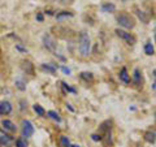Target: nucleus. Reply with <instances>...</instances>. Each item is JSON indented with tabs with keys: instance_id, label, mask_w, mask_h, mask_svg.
<instances>
[{
	"instance_id": "f257e3e1",
	"label": "nucleus",
	"mask_w": 156,
	"mask_h": 147,
	"mask_svg": "<svg viewBox=\"0 0 156 147\" xmlns=\"http://www.w3.org/2000/svg\"><path fill=\"white\" fill-rule=\"evenodd\" d=\"M91 52V41L89 34L82 31L80 35V53L82 57H87Z\"/></svg>"
},
{
	"instance_id": "f03ea898",
	"label": "nucleus",
	"mask_w": 156,
	"mask_h": 147,
	"mask_svg": "<svg viewBox=\"0 0 156 147\" xmlns=\"http://www.w3.org/2000/svg\"><path fill=\"white\" fill-rule=\"evenodd\" d=\"M116 20H117V22L120 23V26H122L125 29H133L135 26V22H134L133 17H131L130 14L125 13V12H121L120 14H117Z\"/></svg>"
},
{
	"instance_id": "7ed1b4c3",
	"label": "nucleus",
	"mask_w": 156,
	"mask_h": 147,
	"mask_svg": "<svg viewBox=\"0 0 156 147\" xmlns=\"http://www.w3.org/2000/svg\"><path fill=\"white\" fill-rule=\"evenodd\" d=\"M116 34H117V37L124 39L128 45H131V46L135 45L136 39H135V37L133 35V34H130L129 31H125V30H122V29H116Z\"/></svg>"
},
{
	"instance_id": "20e7f679",
	"label": "nucleus",
	"mask_w": 156,
	"mask_h": 147,
	"mask_svg": "<svg viewBox=\"0 0 156 147\" xmlns=\"http://www.w3.org/2000/svg\"><path fill=\"white\" fill-rule=\"evenodd\" d=\"M34 134V126L31 124V121L23 120L22 121V137H31Z\"/></svg>"
},
{
	"instance_id": "39448f33",
	"label": "nucleus",
	"mask_w": 156,
	"mask_h": 147,
	"mask_svg": "<svg viewBox=\"0 0 156 147\" xmlns=\"http://www.w3.org/2000/svg\"><path fill=\"white\" fill-rule=\"evenodd\" d=\"M43 43H44V47L47 48V50L55 51L56 43H55V41H53V39H52L50 35H44V37H43Z\"/></svg>"
},
{
	"instance_id": "423d86ee",
	"label": "nucleus",
	"mask_w": 156,
	"mask_h": 147,
	"mask_svg": "<svg viewBox=\"0 0 156 147\" xmlns=\"http://www.w3.org/2000/svg\"><path fill=\"white\" fill-rule=\"evenodd\" d=\"M12 112V104L9 102H2L0 103V116L9 115Z\"/></svg>"
},
{
	"instance_id": "0eeeda50",
	"label": "nucleus",
	"mask_w": 156,
	"mask_h": 147,
	"mask_svg": "<svg viewBox=\"0 0 156 147\" xmlns=\"http://www.w3.org/2000/svg\"><path fill=\"white\" fill-rule=\"evenodd\" d=\"M119 77H120V80L125 83V85H130V81H131V80H130V76H129L128 69H126V68H122V69L120 70Z\"/></svg>"
},
{
	"instance_id": "6e6552de",
	"label": "nucleus",
	"mask_w": 156,
	"mask_h": 147,
	"mask_svg": "<svg viewBox=\"0 0 156 147\" xmlns=\"http://www.w3.org/2000/svg\"><path fill=\"white\" fill-rule=\"evenodd\" d=\"M133 83L135 86H139L142 85V74H140V70L138 68L134 69V73H133Z\"/></svg>"
},
{
	"instance_id": "1a4fd4ad",
	"label": "nucleus",
	"mask_w": 156,
	"mask_h": 147,
	"mask_svg": "<svg viewBox=\"0 0 156 147\" xmlns=\"http://www.w3.org/2000/svg\"><path fill=\"white\" fill-rule=\"evenodd\" d=\"M2 125H3V128L5 130H8V131H16V129H17L16 125H14L11 120H3Z\"/></svg>"
},
{
	"instance_id": "9d476101",
	"label": "nucleus",
	"mask_w": 156,
	"mask_h": 147,
	"mask_svg": "<svg viewBox=\"0 0 156 147\" xmlns=\"http://www.w3.org/2000/svg\"><path fill=\"white\" fill-rule=\"evenodd\" d=\"M115 11H116V5L113 3H104L101 5V12H104V13H111Z\"/></svg>"
},
{
	"instance_id": "9b49d317",
	"label": "nucleus",
	"mask_w": 156,
	"mask_h": 147,
	"mask_svg": "<svg viewBox=\"0 0 156 147\" xmlns=\"http://www.w3.org/2000/svg\"><path fill=\"white\" fill-rule=\"evenodd\" d=\"M74 14H73L72 12H68V11H62V12H58L56 14V20L57 21H62V20H65V18H70L73 17Z\"/></svg>"
},
{
	"instance_id": "f8f14e48",
	"label": "nucleus",
	"mask_w": 156,
	"mask_h": 147,
	"mask_svg": "<svg viewBox=\"0 0 156 147\" xmlns=\"http://www.w3.org/2000/svg\"><path fill=\"white\" fill-rule=\"evenodd\" d=\"M0 143L5 145V146H11L13 143V139L9 135H0Z\"/></svg>"
},
{
	"instance_id": "ddd939ff",
	"label": "nucleus",
	"mask_w": 156,
	"mask_h": 147,
	"mask_svg": "<svg viewBox=\"0 0 156 147\" xmlns=\"http://www.w3.org/2000/svg\"><path fill=\"white\" fill-rule=\"evenodd\" d=\"M144 139L147 142H150V143H155L156 134L154 133V131H146V133H144Z\"/></svg>"
},
{
	"instance_id": "4468645a",
	"label": "nucleus",
	"mask_w": 156,
	"mask_h": 147,
	"mask_svg": "<svg viewBox=\"0 0 156 147\" xmlns=\"http://www.w3.org/2000/svg\"><path fill=\"white\" fill-rule=\"evenodd\" d=\"M42 69L43 70H46L48 73H51V74H55L56 73V66L55 65H52V64H42Z\"/></svg>"
},
{
	"instance_id": "2eb2a0df",
	"label": "nucleus",
	"mask_w": 156,
	"mask_h": 147,
	"mask_svg": "<svg viewBox=\"0 0 156 147\" xmlns=\"http://www.w3.org/2000/svg\"><path fill=\"white\" fill-rule=\"evenodd\" d=\"M47 116L50 117V119L57 121V122H61V117H60V115H58L56 111H48L47 112Z\"/></svg>"
},
{
	"instance_id": "dca6fc26",
	"label": "nucleus",
	"mask_w": 156,
	"mask_h": 147,
	"mask_svg": "<svg viewBox=\"0 0 156 147\" xmlns=\"http://www.w3.org/2000/svg\"><path fill=\"white\" fill-rule=\"evenodd\" d=\"M33 109H34V112H35L38 116H44V115H46L44 108H43L42 106H39V104H34V106H33Z\"/></svg>"
},
{
	"instance_id": "f3484780",
	"label": "nucleus",
	"mask_w": 156,
	"mask_h": 147,
	"mask_svg": "<svg viewBox=\"0 0 156 147\" xmlns=\"http://www.w3.org/2000/svg\"><path fill=\"white\" fill-rule=\"evenodd\" d=\"M60 145H61V147H72L70 142H69V138H68L66 135H61L60 137Z\"/></svg>"
},
{
	"instance_id": "a211bd4d",
	"label": "nucleus",
	"mask_w": 156,
	"mask_h": 147,
	"mask_svg": "<svg viewBox=\"0 0 156 147\" xmlns=\"http://www.w3.org/2000/svg\"><path fill=\"white\" fill-rule=\"evenodd\" d=\"M144 53L148 56H152L154 55V46L151 43H146L144 45Z\"/></svg>"
},
{
	"instance_id": "6ab92c4d",
	"label": "nucleus",
	"mask_w": 156,
	"mask_h": 147,
	"mask_svg": "<svg viewBox=\"0 0 156 147\" xmlns=\"http://www.w3.org/2000/svg\"><path fill=\"white\" fill-rule=\"evenodd\" d=\"M80 76H81L82 80H85V81H92V78H94L92 73H90V72H82Z\"/></svg>"
},
{
	"instance_id": "aec40b11",
	"label": "nucleus",
	"mask_w": 156,
	"mask_h": 147,
	"mask_svg": "<svg viewBox=\"0 0 156 147\" xmlns=\"http://www.w3.org/2000/svg\"><path fill=\"white\" fill-rule=\"evenodd\" d=\"M135 13H136V16H138V18H139V20H142V21H143L144 23H147V21H148V17L144 14V12L139 11V9H136V12H135Z\"/></svg>"
},
{
	"instance_id": "412c9836",
	"label": "nucleus",
	"mask_w": 156,
	"mask_h": 147,
	"mask_svg": "<svg viewBox=\"0 0 156 147\" xmlns=\"http://www.w3.org/2000/svg\"><path fill=\"white\" fill-rule=\"evenodd\" d=\"M16 146L17 147H27V142L23 139V138H18L16 141Z\"/></svg>"
},
{
	"instance_id": "4be33fe9",
	"label": "nucleus",
	"mask_w": 156,
	"mask_h": 147,
	"mask_svg": "<svg viewBox=\"0 0 156 147\" xmlns=\"http://www.w3.org/2000/svg\"><path fill=\"white\" fill-rule=\"evenodd\" d=\"M61 85H62V87H64V89H65L68 92H73V94H76V89H73V87H70L66 82H61Z\"/></svg>"
},
{
	"instance_id": "5701e85b",
	"label": "nucleus",
	"mask_w": 156,
	"mask_h": 147,
	"mask_svg": "<svg viewBox=\"0 0 156 147\" xmlns=\"http://www.w3.org/2000/svg\"><path fill=\"white\" fill-rule=\"evenodd\" d=\"M16 86L18 87L20 90H22V91L26 89V86H25V82H23L22 80H16Z\"/></svg>"
},
{
	"instance_id": "b1692460",
	"label": "nucleus",
	"mask_w": 156,
	"mask_h": 147,
	"mask_svg": "<svg viewBox=\"0 0 156 147\" xmlns=\"http://www.w3.org/2000/svg\"><path fill=\"white\" fill-rule=\"evenodd\" d=\"M22 68H23V70H26L27 68H29V73H33V66H31V63H29V61H26V63H23V65H22Z\"/></svg>"
},
{
	"instance_id": "393cba45",
	"label": "nucleus",
	"mask_w": 156,
	"mask_h": 147,
	"mask_svg": "<svg viewBox=\"0 0 156 147\" xmlns=\"http://www.w3.org/2000/svg\"><path fill=\"white\" fill-rule=\"evenodd\" d=\"M91 139L95 141V142H98V141H101V139H103V137H101L100 134H92V135H91Z\"/></svg>"
},
{
	"instance_id": "a878e982",
	"label": "nucleus",
	"mask_w": 156,
	"mask_h": 147,
	"mask_svg": "<svg viewBox=\"0 0 156 147\" xmlns=\"http://www.w3.org/2000/svg\"><path fill=\"white\" fill-rule=\"evenodd\" d=\"M16 50H18L20 52H23V53H27V48L22 47L21 45H16Z\"/></svg>"
},
{
	"instance_id": "bb28decb",
	"label": "nucleus",
	"mask_w": 156,
	"mask_h": 147,
	"mask_svg": "<svg viewBox=\"0 0 156 147\" xmlns=\"http://www.w3.org/2000/svg\"><path fill=\"white\" fill-rule=\"evenodd\" d=\"M154 77H155V81L152 83V90L156 91V69H154Z\"/></svg>"
},
{
	"instance_id": "cd10ccee",
	"label": "nucleus",
	"mask_w": 156,
	"mask_h": 147,
	"mask_svg": "<svg viewBox=\"0 0 156 147\" xmlns=\"http://www.w3.org/2000/svg\"><path fill=\"white\" fill-rule=\"evenodd\" d=\"M61 70L65 73V74H70V69L69 68H66V66H61Z\"/></svg>"
},
{
	"instance_id": "c85d7f7f",
	"label": "nucleus",
	"mask_w": 156,
	"mask_h": 147,
	"mask_svg": "<svg viewBox=\"0 0 156 147\" xmlns=\"http://www.w3.org/2000/svg\"><path fill=\"white\" fill-rule=\"evenodd\" d=\"M37 20H38L39 22H42V21H43V14H42V13H38V14H37Z\"/></svg>"
},
{
	"instance_id": "c756f323",
	"label": "nucleus",
	"mask_w": 156,
	"mask_h": 147,
	"mask_svg": "<svg viewBox=\"0 0 156 147\" xmlns=\"http://www.w3.org/2000/svg\"><path fill=\"white\" fill-rule=\"evenodd\" d=\"M66 107H68V108H69L72 112H74V108H73V107H72V104H69V103H68V104H66Z\"/></svg>"
},
{
	"instance_id": "7c9ffc66",
	"label": "nucleus",
	"mask_w": 156,
	"mask_h": 147,
	"mask_svg": "<svg viewBox=\"0 0 156 147\" xmlns=\"http://www.w3.org/2000/svg\"><path fill=\"white\" fill-rule=\"evenodd\" d=\"M21 104H22V106H21V109H25V100H21ZM26 107H27V106H26Z\"/></svg>"
},
{
	"instance_id": "2f4dec72",
	"label": "nucleus",
	"mask_w": 156,
	"mask_h": 147,
	"mask_svg": "<svg viewBox=\"0 0 156 147\" xmlns=\"http://www.w3.org/2000/svg\"><path fill=\"white\" fill-rule=\"evenodd\" d=\"M155 42H156V33H155Z\"/></svg>"
},
{
	"instance_id": "473e14b6",
	"label": "nucleus",
	"mask_w": 156,
	"mask_h": 147,
	"mask_svg": "<svg viewBox=\"0 0 156 147\" xmlns=\"http://www.w3.org/2000/svg\"><path fill=\"white\" fill-rule=\"evenodd\" d=\"M122 2H129V0H122Z\"/></svg>"
},
{
	"instance_id": "72a5a7b5",
	"label": "nucleus",
	"mask_w": 156,
	"mask_h": 147,
	"mask_svg": "<svg viewBox=\"0 0 156 147\" xmlns=\"http://www.w3.org/2000/svg\"><path fill=\"white\" fill-rule=\"evenodd\" d=\"M72 147H80V146H72Z\"/></svg>"
},
{
	"instance_id": "f704fd0d",
	"label": "nucleus",
	"mask_w": 156,
	"mask_h": 147,
	"mask_svg": "<svg viewBox=\"0 0 156 147\" xmlns=\"http://www.w3.org/2000/svg\"><path fill=\"white\" fill-rule=\"evenodd\" d=\"M0 147H2V143H0Z\"/></svg>"
}]
</instances>
